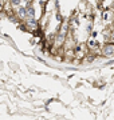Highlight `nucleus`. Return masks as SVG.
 Here are the masks:
<instances>
[{"instance_id": "nucleus-2", "label": "nucleus", "mask_w": 114, "mask_h": 120, "mask_svg": "<svg viewBox=\"0 0 114 120\" xmlns=\"http://www.w3.org/2000/svg\"><path fill=\"white\" fill-rule=\"evenodd\" d=\"M86 48H87L89 51L95 52V49L99 48V44H98V41H97L94 38H90L89 39V41H87V44H86Z\"/></svg>"}, {"instance_id": "nucleus-1", "label": "nucleus", "mask_w": 114, "mask_h": 120, "mask_svg": "<svg viewBox=\"0 0 114 120\" xmlns=\"http://www.w3.org/2000/svg\"><path fill=\"white\" fill-rule=\"evenodd\" d=\"M101 52L103 56H111L114 55V44L111 43H106L103 47L101 48Z\"/></svg>"}, {"instance_id": "nucleus-3", "label": "nucleus", "mask_w": 114, "mask_h": 120, "mask_svg": "<svg viewBox=\"0 0 114 120\" xmlns=\"http://www.w3.org/2000/svg\"><path fill=\"white\" fill-rule=\"evenodd\" d=\"M113 15L114 13L111 12V11H105L103 15H102V17H103V20H106V22H110V20L113 19Z\"/></svg>"}]
</instances>
